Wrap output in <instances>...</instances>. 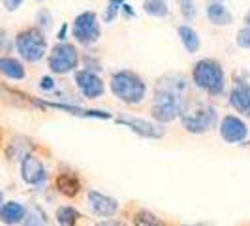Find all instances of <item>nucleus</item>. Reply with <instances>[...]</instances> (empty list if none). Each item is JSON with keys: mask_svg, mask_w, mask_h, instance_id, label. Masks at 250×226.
<instances>
[{"mask_svg": "<svg viewBox=\"0 0 250 226\" xmlns=\"http://www.w3.org/2000/svg\"><path fill=\"white\" fill-rule=\"evenodd\" d=\"M21 177L26 185H32V187H40L45 183L47 179V172L43 168V164L40 158L32 157V155H26L25 158L21 160Z\"/></svg>", "mask_w": 250, "mask_h": 226, "instance_id": "nucleus-12", "label": "nucleus"}, {"mask_svg": "<svg viewBox=\"0 0 250 226\" xmlns=\"http://www.w3.org/2000/svg\"><path fill=\"white\" fill-rule=\"evenodd\" d=\"M36 26L42 30V32H47L51 30V26H53V15H51L49 10H45V8H42V10H38L36 13Z\"/></svg>", "mask_w": 250, "mask_h": 226, "instance_id": "nucleus-25", "label": "nucleus"}, {"mask_svg": "<svg viewBox=\"0 0 250 226\" xmlns=\"http://www.w3.org/2000/svg\"><path fill=\"white\" fill-rule=\"evenodd\" d=\"M40 89L42 90H55L57 89V81H55V77H51V75H43L42 79H40Z\"/></svg>", "mask_w": 250, "mask_h": 226, "instance_id": "nucleus-28", "label": "nucleus"}, {"mask_svg": "<svg viewBox=\"0 0 250 226\" xmlns=\"http://www.w3.org/2000/svg\"><path fill=\"white\" fill-rule=\"evenodd\" d=\"M179 10L185 21H194L198 17V8H196V0H177Z\"/></svg>", "mask_w": 250, "mask_h": 226, "instance_id": "nucleus-23", "label": "nucleus"}, {"mask_svg": "<svg viewBox=\"0 0 250 226\" xmlns=\"http://www.w3.org/2000/svg\"><path fill=\"white\" fill-rule=\"evenodd\" d=\"M6 42H8V40H6V32H4V30H0V47H2V45H6Z\"/></svg>", "mask_w": 250, "mask_h": 226, "instance_id": "nucleus-33", "label": "nucleus"}, {"mask_svg": "<svg viewBox=\"0 0 250 226\" xmlns=\"http://www.w3.org/2000/svg\"><path fill=\"white\" fill-rule=\"evenodd\" d=\"M192 83L209 96H220L226 90V74L222 64L213 59H201L192 68Z\"/></svg>", "mask_w": 250, "mask_h": 226, "instance_id": "nucleus-3", "label": "nucleus"}, {"mask_svg": "<svg viewBox=\"0 0 250 226\" xmlns=\"http://www.w3.org/2000/svg\"><path fill=\"white\" fill-rule=\"evenodd\" d=\"M123 4H125V0H109L107 8L104 10V15H102L104 23H113L117 19V15L121 13V10H123Z\"/></svg>", "mask_w": 250, "mask_h": 226, "instance_id": "nucleus-24", "label": "nucleus"}, {"mask_svg": "<svg viewBox=\"0 0 250 226\" xmlns=\"http://www.w3.org/2000/svg\"><path fill=\"white\" fill-rule=\"evenodd\" d=\"M79 61V51L74 44L59 42L49 53V70L55 75H66L77 70Z\"/></svg>", "mask_w": 250, "mask_h": 226, "instance_id": "nucleus-6", "label": "nucleus"}, {"mask_svg": "<svg viewBox=\"0 0 250 226\" xmlns=\"http://www.w3.org/2000/svg\"><path fill=\"white\" fill-rule=\"evenodd\" d=\"M87 202L90 211L96 217H100V219H113L115 215L121 211L119 200L109 196V194H104L100 190H88Z\"/></svg>", "mask_w": 250, "mask_h": 226, "instance_id": "nucleus-10", "label": "nucleus"}, {"mask_svg": "<svg viewBox=\"0 0 250 226\" xmlns=\"http://www.w3.org/2000/svg\"><path fill=\"white\" fill-rule=\"evenodd\" d=\"M75 87L79 90V94L85 100H96L102 98L105 92V83L96 72L90 70H75Z\"/></svg>", "mask_w": 250, "mask_h": 226, "instance_id": "nucleus-8", "label": "nucleus"}, {"mask_svg": "<svg viewBox=\"0 0 250 226\" xmlns=\"http://www.w3.org/2000/svg\"><path fill=\"white\" fill-rule=\"evenodd\" d=\"M109 89H111L113 96L125 102L128 106H138L147 98V83L143 81V77L136 72L130 70H121L115 72L109 79Z\"/></svg>", "mask_w": 250, "mask_h": 226, "instance_id": "nucleus-2", "label": "nucleus"}, {"mask_svg": "<svg viewBox=\"0 0 250 226\" xmlns=\"http://www.w3.org/2000/svg\"><path fill=\"white\" fill-rule=\"evenodd\" d=\"M188 79L185 75H166L162 81H158V87L154 90V98L150 106V115L156 123L166 125L173 123L181 117L188 104L187 98Z\"/></svg>", "mask_w": 250, "mask_h": 226, "instance_id": "nucleus-1", "label": "nucleus"}, {"mask_svg": "<svg viewBox=\"0 0 250 226\" xmlns=\"http://www.w3.org/2000/svg\"><path fill=\"white\" fill-rule=\"evenodd\" d=\"M117 123L128 126L132 132H136L141 138L160 139L166 134V128L160 123H152V121H145V119H138V117H119Z\"/></svg>", "mask_w": 250, "mask_h": 226, "instance_id": "nucleus-11", "label": "nucleus"}, {"mask_svg": "<svg viewBox=\"0 0 250 226\" xmlns=\"http://www.w3.org/2000/svg\"><path fill=\"white\" fill-rule=\"evenodd\" d=\"M177 34H179V38H181V44H183V47L187 49V53L194 55V53L200 51L201 38L190 25H181L179 28H177Z\"/></svg>", "mask_w": 250, "mask_h": 226, "instance_id": "nucleus-17", "label": "nucleus"}, {"mask_svg": "<svg viewBox=\"0 0 250 226\" xmlns=\"http://www.w3.org/2000/svg\"><path fill=\"white\" fill-rule=\"evenodd\" d=\"M143 12L150 17L164 19L169 15V6L166 0H143Z\"/></svg>", "mask_w": 250, "mask_h": 226, "instance_id": "nucleus-20", "label": "nucleus"}, {"mask_svg": "<svg viewBox=\"0 0 250 226\" xmlns=\"http://www.w3.org/2000/svg\"><path fill=\"white\" fill-rule=\"evenodd\" d=\"M94 226H128V225L123 223V221H115V219H104V221H100L98 225Z\"/></svg>", "mask_w": 250, "mask_h": 226, "instance_id": "nucleus-30", "label": "nucleus"}, {"mask_svg": "<svg viewBox=\"0 0 250 226\" xmlns=\"http://www.w3.org/2000/svg\"><path fill=\"white\" fill-rule=\"evenodd\" d=\"M229 104L237 113L250 117V85L245 81H235L229 90Z\"/></svg>", "mask_w": 250, "mask_h": 226, "instance_id": "nucleus-13", "label": "nucleus"}, {"mask_svg": "<svg viewBox=\"0 0 250 226\" xmlns=\"http://www.w3.org/2000/svg\"><path fill=\"white\" fill-rule=\"evenodd\" d=\"M0 74L13 81H23L26 77L25 64L15 57H0Z\"/></svg>", "mask_w": 250, "mask_h": 226, "instance_id": "nucleus-16", "label": "nucleus"}, {"mask_svg": "<svg viewBox=\"0 0 250 226\" xmlns=\"http://www.w3.org/2000/svg\"><path fill=\"white\" fill-rule=\"evenodd\" d=\"M205 13H207L209 23H213L214 26H229L231 23H233V15H231V12L228 10V6H226L224 2H220V0L209 2Z\"/></svg>", "mask_w": 250, "mask_h": 226, "instance_id": "nucleus-14", "label": "nucleus"}, {"mask_svg": "<svg viewBox=\"0 0 250 226\" xmlns=\"http://www.w3.org/2000/svg\"><path fill=\"white\" fill-rule=\"evenodd\" d=\"M25 0H2V6L8 10V12H17L21 6H23Z\"/></svg>", "mask_w": 250, "mask_h": 226, "instance_id": "nucleus-29", "label": "nucleus"}, {"mask_svg": "<svg viewBox=\"0 0 250 226\" xmlns=\"http://www.w3.org/2000/svg\"><path fill=\"white\" fill-rule=\"evenodd\" d=\"M66 30H68V25L64 23L62 28H61V32H59V40H61V42H66Z\"/></svg>", "mask_w": 250, "mask_h": 226, "instance_id": "nucleus-32", "label": "nucleus"}, {"mask_svg": "<svg viewBox=\"0 0 250 226\" xmlns=\"http://www.w3.org/2000/svg\"><path fill=\"white\" fill-rule=\"evenodd\" d=\"M36 2H42V0H36Z\"/></svg>", "mask_w": 250, "mask_h": 226, "instance_id": "nucleus-36", "label": "nucleus"}, {"mask_svg": "<svg viewBox=\"0 0 250 226\" xmlns=\"http://www.w3.org/2000/svg\"><path fill=\"white\" fill-rule=\"evenodd\" d=\"M218 132L226 143L237 145L249 138V126L239 115H224L218 123Z\"/></svg>", "mask_w": 250, "mask_h": 226, "instance_id": "nucleus-9", "label": "nucleus"}, {"mask_svg": "<svg viewBox=\"0 0 250 226\" xmlns=\"http://www.w3.org/2000/svg\"><path fill=\"white\" fill-rule=\"evenodd\" d=\"M2 203H4V194H2V190H0V207H2Z\"/></svg>", "mask_w": 250, "mask_h": 226, "instance_id": "nucleus-35", "label": "nucleus"}, {"mask_svg": "<svg viewBox=\"0 0 250 226\" xmlns=\"http://www.w3.org/2000/svg\"><path fill=\"white\" fill-rule=\"evenodd\" d=\"M72 36L79 45H92L102 36V25L98 15L94 12H83L74 19L72 25Z\"/></svg>", "mask_w": 250, "mask_h": 226, "instance_id": "nucleus-7", "label": "nucleus"}, {"mask_svg": "<svg viewBox=\"0 0 250 226\" xmlns=\"http://www.w3.org/2000/svg\"><path fill=\"white\" fill-rule=\"evenodd\" d=\"M47 106L51 108H57V110H62L66 113H72L77 117H92V119H111V115L107 112H100V110H85V108H79L74 104H57V102H49Z\"/></svg>", "mask_w": 250, "mask_h": 226, "instance_id": "nucleus-19", "label": "nucleus"}, {"mask_svg": "<svg viewBox=\"0 0 250 226\" xmlns=\"http://www.w3.org/2000/svg\"><path fill=\"white\" fill-rule=\"evenodd\" d=\"M121 12H125L126 15H130V17H136V12L132 10V6H128V4H123V10Z\"/></svg>", "mask_w": 250, "mask_h": 226, "instance_id": "nucleus-31", "label": "nucleus"}, {"mask_svg": "<svg viewBox=\"0 0 250 226\" xmlns=\"http://www.w3.org/2000/svg\"><path fill=\"white\" fill-rule=\"evenodd\" d=\"M235 42H237L239 47H243V49H250V28L249 26H245V28H241L237 32V36H235Z\"/></svg>", "mask_w": 250, "mask_h": 226, "instance_id": "nucleus-27", "label": "nucleus"}, {"mask_svg": "<svg viewBox=\"0 0 250 226\" xmlns=\"http://www.w3.org/2000/svg\"><path fill=\"white\" fill-rule=\"evenodd\" d=\"M26 217V207L19 202H6L0 207V221L4 225H21Z\"/></svg>", "mask_w": 250, "mask_h": 226, "instance_id": "nucleus-15", "label": "nucleus"}, {"mask_svg": "<svg viewBox=\"0 0 250 226\" xmlns=\"http://www.w3.org/2000/svg\"><path fill=\"white\" fill-rule=\"evenodd\" d=\"M181 123L185 126V130L192 134H205L209 130H213L218 125V115L216 110L209 104H201V102H188L185 112L181 113Z\"/></svg>", "mask_w": 250, "mask_h": 226, "instance_id": "nucleus-4", "label": "nucleus"}, {"mask_svg": "<svg viewBox=\"0 0 250 226\" xmlns=\"http://www.w3.org/2000/svg\"><path fill=\"white\" fill-rule=\"evenodd\" d=\"M132 225L134 226H166V223L160 221L154 213L147 211V209H139L138 213L134 215V219H132Z\"/></svg>", "mask_w": 250, "mask_h": 226, "instance_id": "nucleus-22", "label": "nucleus"}, {"mask_svg": "<svg viewBox=\"0 0 250 226\" xmlns=\"http://www.w3.org/2000/svg\"><path fill=\"white\" fill-rule=\"evenodd\" d=\"M23 226H49L47 225V219H45V215L42 213V211H30V213H26L25 221H23Z\"/></svg>", "mask_w": 250, "mask_h": 226, "instance_id": "nucleus-26", "label": "nucleus"}, {"mask_svg": "<svg viewBox=\"0 0 250 226\" xmlns=\"http://www.w3.org/2000/svg\"><path fill=\"white\" fill-rule=\"evenodd\" d=\"M55 183H57L59 192L64 194V196H68V198H74L75 194H79V190H81V181L77 179L75 174H70V172L59 174Z\"/></svg>", "mask_w": 250, "mask_h": 226, "instance_id": "nucleus-18", "label": "nucleus"}, {"mask_svg": "<svg viewBox=\"0 0 250 226\" xmlns=\"http://www.w3.org/2000/svg\"><path fill=\"white\" fill-rule=\"evenodd\" d=\"M15 49L25 63H40L47 55V38L40 28H26L15 38Z\"/></svg>", "mask_w": 250, "mask_h": 226, "instance_id": "nucleus-5", "label": "nucleus"}, {"mask_svg": "<svg viewBox=\"0 0 250 226\" xmlns=\"http://www.w3.org/2000/svg\"><path fill=\"white\" fill-rule=\"evenodd\" d=\"M245 26H249V28H250V10L245 13Z\"/></svg>", "mask_w": 250, "mask_h": 226, "instance_id": "nucleus-34", "label": "nucleus"}, {"mask_svg": "<svg viewBox=\"0 0 250 226\" xmlns=\"http://www.w3.org/2000/svg\"><path fill=\"white\" fill-rule=\"evenodd\" d=\"M81 215L74 205H62L57 209V223L59 226H75L79 223Z\"/></svg>", "mask_w": 250, "mask_h": 226, "instance_id": "nucleus-21", "label": "nucleus"}]
</instances>
